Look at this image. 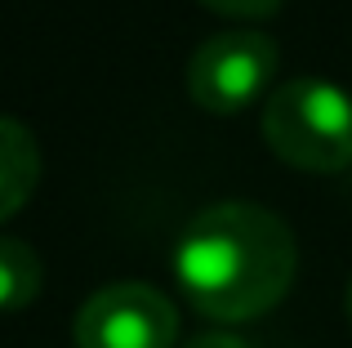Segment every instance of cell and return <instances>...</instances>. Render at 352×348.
I'll return each instance as SVG.
<instances>
[{
    "label": "cell",
    "mask_w": 352,
    "mask_h": 348,
    "mask_svg": "<svg viewBox=\"0 0 352 348\" xmlns=\"http://www.w3.org/2000/svg\"><path fill=\"white\" fill-rule=\"evenodd\" d=\"M41 183V143L23 121L0 112V224L32 201Z\"/></svg>",
    "instance_id": "5"
},
{
    "label": "cell",
    "mask_w": 352,
    "mask_h": 348,
    "mask_svg": "<svg viewBox=\"0 0 352 348\" xmlns=\"http://www.w3.org/2000/svg\"><path fill=\"white\" fill-rule=\"evenodd\" d=\"M183 348H250V344L236 340V335H228V331H210V335H197V340L183 344Z\"/></svg>",
    "instance_id": "8"
},
{
    "label": "cell",
    "mask_w": 352,
    "mask_h": 348,
    "mask_svg": "<svg viewBox=\"0 0 352 348\" xmlns=\"http://www.w3.org/2000/svg\"><path fill=\"white\" fill-rule=\"evenodd\" d=\"M45 263L18 237H0V313H18L41 295Z\"/></svg>",
    "instance_id": "6"
},
{
    "label": "cell",
    "mask_w": 352,
    "mask_h": 348,
    "mask_svg": "<svg viewBox=\"0 0 352 348\" xmlns=\"http://www.w3.org/2000/svg\"><path fill=\"white\" fill-rule=\"evenodd\" d=\"M344 308H348V322H352V277H348V290H344Z\"/></svg>",
    "instance_id": "9"
},
{
    "label": "cell",
    "mask_w": 352,
    "mask_h": 348,
    "mask_svg": "<svg viewBox=\"0 0 352 348\" xmlns=\"http://www.w3.org/2000/svg\"><path fill=\"white\" fill-rule=\"evenodd\" d=\"M210 5L214 14H228V18H272L285 0H201Z\"/></svg>",
    "instance_id": "7"
},
{
    "label": "cell",
    "mask_w": 352,
    "mask_h": 348,
    "mask_svg": "<svg viewBox=\"0 0 352 348\" xmlns=\"http://www.w3.org/2000/svg\"><path fill=\"white\" fill-rule=\"evenodd\" d=\"M179 313L147 281H112L76 313V348H174Z\"/></svg>",
    "instance_id": "4"
},
{
    "label": "cell",
    "mask_w": 352,
    "mask_h": 348,
    "mask_svg": "<svg viewBox=\"0 0 352 348\" xmlns=\"http://www.w3.org/2000/svg\"><path fill=\"white\" fill-rule=\"evenodd\" d=\"M299 272V241L258 201H214L183 224L174 281L201 317L250 322L285 299Z\"/></svg>",
    "instance_id": "1"
},
{
    "label": "cell",
    "mask_w": 352,
    "mask_h": 348,
    "mask_svg": "<svg viewBox=\"0 0 352 348\" xmlns=\"http://www.w3.org/2000/svg\"><path fill=\"white\" fill-rule=\"evenodd\" d=\"M263 139L285 166L339 174L352 166V94L330 76H290L263 103Z\"/></svg>",
    "instance_id": "2"
},
{
    "label": "cell",
    "mask_w": 352,
    "mask_h": 348,
    "mask_svg": "<svg viewBox=\"0 0 352 348\" xmlns=\"http://www.w3.org/2000/svg\"><path fill=\"white\" fill-rule=\"evenodd\" d=\"M276 80V41L254 27L214 32L188 58V94L214 116H236Z\"/></svg>",
    "instance_id": "3"
}]
</instances>
